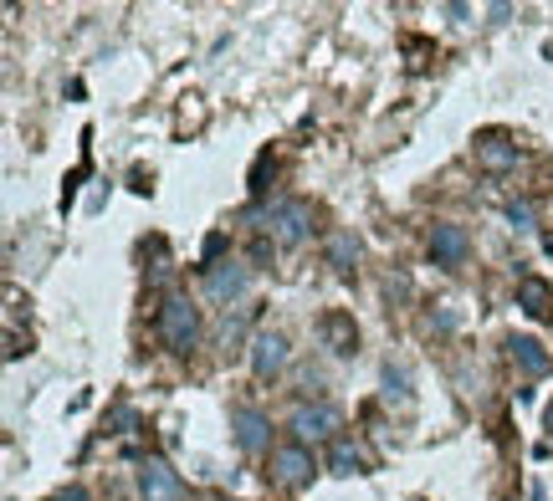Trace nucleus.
I'll return each mask as SVG.
<instances>
[{"label": "nucleus", "mask_w": 553, "mask_h": 501, "mask_svg": "<svg viewBox=\"0 0 553 501\" xmlns=\"http://www.w3.org/2000/svg\"><path fill=\"white\" fill-rule=\"evenodd\" d=\"M262 225H267V236L277 246H303L313 236V210L303 200H272L262 210Z\"/></svg>", "instance_id": "1"}, {"label": "nucleus", "mask_w": 553, "mask_h": 501, "mask_svg": "<svg viewBox=\"0 0 553 501\" xmlns=\"http://www.w3.org/2000/svg\"><path fill=\"white\" fill-rule=\"evenodd\" d=\"M159 338L175 353H190L200 343V312L190 307V297H169L159 307Z\"/></svg>", "instance_id": "2"}, {"label": "nucleus", "mask_w": 553, "mask_h": 501, "mask_svg": "<svg viewBox=\"0 0 553 501\" xmlns=\"http://www.w3.org/2000/svg\"><path fill=\"white\" fill-rule=\"evenodd\" d=\"M313 471H318V461H313V450H308L303 440L272 450V481H277V486H292V491H297V486L313 481Z\"/></svg>", "instance_id": "3"}, {"label": "nucleus", "mask_w": 553, "mask_h": 501, "mask_svg": "<svg viewBox=\"0 0 553 501\" xmlns=\"http://www.w3.org/2000/svg\"><path fill=\"white\" fill-rule=\"evenodd\" d=\"M333 430H338V409L333 404H303L292 415V435L303 445H323V440H333Z\"/></svg>", "instance_id": "4"}, {"label": "nucleus", "mask_w": 553, "mask_h": 501, "mask_svg": "<svg viewBox=\"0 0 553 501\" xmlns=\"http://www.w3.org/2000/svg\"><path fill=\"white\" fill-rule=\"evenodd\" d=\"M231 430H236V445L241 450H267V440H272V425H267V415L262 409H251V404H236L231 409Z\"/></svg>", "instance_id": "5"}, {"label": "nucleus", "mask_w": 553, "mask_h": 501, "mask_svg": "<svg viewBox=\"0 0 553 501\" xmlns=\"http://www.w3.org/2000/svg\"><path fill=\"white\" fill-rule=\"evenodd\" d=\"M205 287H210V297H216V302H241V297H246V287H251V266H241V261H221V266H210Z\"/></svg>", "instance_id": "6"}, {"label": "nucleus", "mask_w": 553, "mask_h": 501, "mask_svg": "<svg viewBox=\"0 0 553 501\" xmlns=\"http://www.w3.org/2000/svg\"><path fill=\"white\" fill-rule=\"evenodd\" d=\"M139 496L144 501H180V476L169 471L159 455H149V461L139 466Z\"/></svg>", "instance_id": "7"}, {"label": "nucleus", "mask_w": 553, "mask_h": 501, "mask_svg": "<svg viewBox=\"0 0 553 501\" xmlns=\"http://www.w3.org/2000/svg\"><path fill=\"white\" fill-rule=\"evenodd\" d=\"M466 251H472V241H466V231H461L456 220H441L436 231H431V256H436V266H461Z\"/></svg>", "instance_id": "8"}, {"label": "nucleus", "mask_w": 553, "mask_h": 501, "mask_svg": "<svg viewBox=\"0 0 553 501\" xmlns=\"http://www.w3.org/2000/svg\"><path fill=\"white\" fill-rule=\"evenodd\" d=\"M251 369H257V379H272L287 369V338L282 333H257V343H251Z\"/></svg>", "instance_id": "9"}, {"label": "nucleus", "mask_w": 553, "mask_h": 501, "mask_svg": "<svg viewBox=\"0 0 553 501\" xmlns=\"http://www.w3.org/2000/svg\"><path fill=\"white\" fill-rule=\"evenodd\" d=\"M513 348V363L528 374V379H543V374H553V358H548V348L538 343V338H513L507 343Z\"/></svg>", "instance_id": "10"}, {"label": "nucleus", "mask_w": 553, "mask_h": 501, "mask_svg": "<svg viewBox=\"0 0 553 501\" xmlns=\"http://www.w3.org/2000/svg\"><path fill=\"white\" fill-rule=\"evenodd\" d=\"M518 297H523V312H528V317H553V287H548V282L523 277V282H518Z\"/></svg>", "instance_id": "11"}, {"label": "nucleus", "mask_w": 553, "mask_h": 501, "mask_svg": "<svg viewBox=\"0 0 553 501\" xmlns=\"http://www.w3.org/2000/svg\"><path fill=\"white\" fill-rule=\"evenodd\" d=\"M477 164H482V169H497V174H502V169H513V164H518V144L482 139V144H477Z\"/></svg>", "instance_id": "12"}, {"label": "nucleus", "mask_w": 553, "mask_h": 501, "mask_svg": "<svg viewBox=\"0 0 553 501\" xmlns=\"http://www.w3.org/2000/svg\"><path fill=\"white\" fill-rule=\"evenodd\" d=\"M323 333H328L333 353H354V343H359V333L349 328V317H344V312H328V317H323Z\"/></svg>", "instance_id": "13"}, {"label": "nucleus", "mask_w": 553, "mask_h": 501, "mask_svg": "<svg viewBox=\"0 0 553 501\" xmlns=\"http://www.w3.org/2000/svg\"><path fill=\"white\" fill-rule=\"evenodd\" d=\"M328 261H333L338 271H349V266L359 261V241H354L349 231H333V241H328Z\"/></svg>", "instance_id": "14"}, {"label": "nucleus", "mask_w": 553, "mask_h": 501, "mask_svg": "<svg viewBox=\"0 0 553 501\" xmlns=\"http://www.w3.org/2000/svg\"><path fill=\"white\" fill-rule=\"evenodd\" d=\"M333 471H338V476H359V471H364V455H359L349 440H333Z\"/></svg>", "instance_id": "15"}, {"label": "nucleus", "mask_w": 553, "mask_h": 501, "mask_svg": "<svg viewBox=\"0 0 553 501\" xmlns=\"http://www.w3.org/2000/svg\"><path fill=\"white\" fill-rule=\"evenodd\" d=\"M385 394L390 399H410V374L395 369V363H385Z\"/></svg>", "instance_id": "16"}, {"label": "nucleus", "mask_w": 553, "mask_h": 501, "mask_svg": "<svg viewBox=\"0 0 553 501\" xmlns=\"http://www.w3.org/2000/svg\"><path fill=\"white\" fill-rule=\"evenodd\" d=\"M507 220H513L518 231H533V220H538V215H533V205H528V200H513V205H507Z\"/></svg>", "instance_id": "17"}, {"label": "nucleus", "mask_w": 553, "mask_h": 501, "mask_svg": "<svg viewBox=\"0 0 553 501\" xmlns=\"http://www.w3.org/2000/svg\"><path fill=\"white\" fill-rule=\"evenodd\" d=\"M47 501H88V491H82V486H67V491H52Z\"/></svg>", "instance_id": "18"}, {"label": "nucleus", "mask_w": 553, "mask_h": 501, "mask_svg": "<svg viewBox=\"0 0 553 501\" xmlns=\"http://www.w3.org/2000/svg\"><path fill=\"white\" fill-rule=\"evenodd\" d=\"M548 430H553V409H548Z\"/></svg>", "instance_id": "19"}, {"label": "nucleus", "mask_w": 553, "mask_h": 501, "mask_svg": "<svg viewBox=\"0 0 553 501\" xmlns=\"http://www.w3.org/2000/svg\"><path fill=\"white\" fill-rule=\"evenodd\" d=\"M210 501H231V496H210Z\"/></svg>", "instance_id": "20"}]
</instances>
